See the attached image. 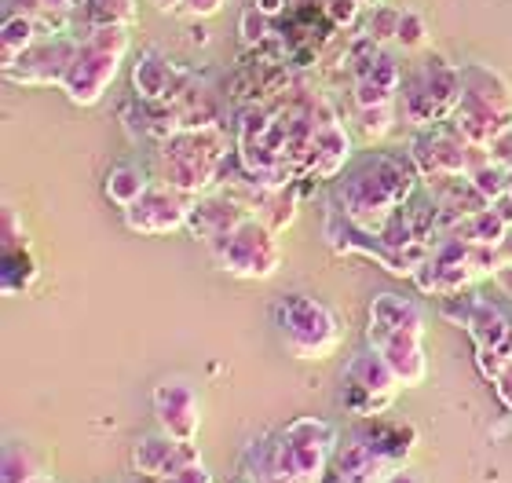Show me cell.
I'll return each instance as SVG.
<instances>
[{"label":"cell","mask_w":512,"mask_h":483,"mask_svg":"<svg viewBox=\"0 0 512 483\" xmlns=\"http://www.w3.org/2000/svg\"><path fill=\"white\" fill-rule=\"evenodd\" d=\"M417 165L414 158H399L388 151H370L352 169L344 172V180L333 187V205L341 209L355 227H363L370 235L381 238L384 227L392 224V216L403 209L417 191Z\"/></svg>","instance_id":"1"},{"label":"cell","mask_w":512,"mask_h":483,"mask_svg":"<svg viewBox=\"0 0 512 483\" xmlns=\"http://www.w3.org/2000/svg\"><path fill=\"white\" fill-rule=\"evenodd\" d=\"M450 125L472 147H491L502 132L512 129V85L502 70L480 59L461 63V103Z\"/></svg>","instance_id":"2"},{"label":"cell","mask_w":512,"mask_h":483,"mask_svg":"<svg viewBox=\"0 0 512 483\" xmlns=\"http://www.w3.org/2000/svg\"><path fill=\"white\" fill-rule=\"evenodd\" d=\"M271 322H275L282 348L304 363H322L337 355V348L344 344L341 315L311 293H282L271 304Z\"/></svg>","instance_id":"3"},{"label":"cell","mask_w":512,"mask_h":483,"mask_svg":"<svg viewBox=\"0 0 512 483\" xmlns=\"http://www.w3.org/2000/svg\"><path fill=\"white\" fill-rule=\"evenodd\" d=\"M227 154H231V147H227V136L220 132V125H198V129L172 132L169 140L158 143L161 183H172V187L198 198L220 180Z\"/></svg>","instance_id":"4"},{"label":"cell","mask_w":512,"mask_h":483,"mask_svg":"<svg viewBox=\"0 0 512 483\" xmlns=\"http://www.w3.org/2000/svg\"><path fill=\"white\" fill-rule=\"evenodd\" d=\"M461 103V66H454L447 55L421 52L414 66L403 74L399 88V110L417 129H432L454 118Z\"/></svg>","instance_id":"5"},{"label":"cell","mask_w":512,"mask_h":483,"mask_svg":"<svg viewBox=\"0 0 512 483\" xmlns=\"http://www.w3.org/2000/svg\"><path fill=\"white\" fill-rule=\"evenodd\" d=\"M128 44V26H96L88 30L77 44V55L70 70L63 77V92L74 107H96L99 99L107 96V88L114 85V77L121 70Z\"/></svg>","instance_id":"6"},{"label":"cell","mask_w":512,"mask_h":483,"mask_svg":"<svg viewBox=\"0 0 512 483\" xmlns=\"http://www.w3.org/2000/svg\"><path fill=\"white\" fill-rule=\"evenodd\" d=\"M209 257L224 275L242 282H264L275 279L278 264H282V249H278L275 231L260 220V216H246L238 227H231L227 235L209 242Z\"/></svg>","instance_id":"7"},{"label":"cell","mask_w":512,"mask_h":483,"mask_svg":"<svg viewBox=\"0 0 512 483\" xmlns=\"http://www.w3.org/2000/svg\"><path fill=\"white\" fill-rule=\"evenodd\" d=\"M278 432V473L293 483H322L330 469L333 451L341 443V432L322 418H293Z\"/></svg>","instance_id":"8"},{"label":"cell","mask_w":512,"mask_h":483,"mask_svg":"<svg viewBox=\"0 0 512 483\" xmlns=\"http://www.w3.org/2000/svg\"><path fill=\"white\" fill-rule=\"evenodd\" d=\"M399 388L403 385H399L395 370L384 363V355L374 352L370 344L359 348V352L344 363L341 403L348 414H355V418H384V414L392 410Z\"/></svg>","instance_id":"9"},{"label":"cell","mask_w":512,"mask_h":483,"mask_svg":"<svg viewBox=\"0 0 512 483\" xmlns=\"http://www.w3.org/2000/svg\"><path fill=\"white\" fill-rule=\"evenodd\" d=\"M77 44H81V37H74V33H44L30 52H22L15 63L4 66V77L22 88L63 85L66 70L77 55Z\"/></svg>","instance_id":"10"},{"label":"cell","mask_w":512,"mask_h":483,"mask_svg":"<svg viewBox=\"0 0 512 483\" xmlns=\"http://www.w3.org/2000/svg\"><path fill=\"white\" fill-rule=\"evenodd\" d=\"M194 194L172 187V183H150V191L136 205H128L125 227L136 235L161 238L172 231H187V216H191Z\"/></svg>","instance_id":"11"},{"label":"cell","mask_w":512,"mask_h":483,"mask_svg":"<svg viewBox=\"0 0 512 483\" xmlns=\"http://www.w3.org/2000/svg\"><path fill=\"white\" fill-rule=\"evenodd\" d=\"M469 147L472 143L450 121H443L417 136L410 158L425 180H454V176H469Z\"/></svg>","instance_id":"12"},{"label":"cell","mask_w":512,"mask_h":483,"mask_svg":"<svg viewBox=\"0 0 512 483\" xmlns=\"http://www.w3.org/2000/svg\"><path fill=\"white\" fill-rule=\"evenodd\" d=\"M150 403H154V418H158L161 432H169V436L187 443L198 440V429H202V392L194 388V381H187V377H165V381L154 385Z\"/></svg>","instance_id":"13"},{"label":"cell","mask_w":512,"mask_h":483,"mask_svg":"<svg viewBox=\"0 0 512 483\" xmlns=\"http://www.w3.org/2000/svg\"><path fill=\"white\" fill-rule=\"evenodd\" d=\"M366 344L384 355V363L392 366L399 385L417 388L425 385L428 359H425V333L417 330H388V326H366Z\"/></svg>","instance_id":"14"},{"label":"cell","mask_w":512,"mask_h":483,"mask_svg":"<svg viewBox=\"0 0 512 483\" xmlns=\"http://www.w3.org/2000/svg\"><path fill=\"white\" fill-rule=\"evenodd\" d=\"M202 462L198 447L187 440H176L169 432H143L132 440V469L143 480H169L187 465Z\"/></svg>","instance_id":"15"},{"label":"cell","mask_w":512,"mask_h":483,"mask_svg":"<svg viewBox=\"0 0 512 483\" xmlns=\"http://www.w3.org/2000/svg\"><path fill=\"white\" fill-rule=\"evenodd\" d=\"M403 465L388 462L381 451H374L359 432H344L337 451H333L330 469L322 473V483H384Z\"/></svg>","instance_id":"16"},{"label":"cell","mask_w":512,"mask_h":483,"mask_svg":"<svg viewBox=\"0 0 512 483\" xmlns=\"http://www.w3.org/2000/svg\"><path fill=\"white\" fill-rule=\"evenodd\" d=\"M352 161V136L344 129L337 114H333L322 99H315V147L308 161V180H333L337 172L348 169Z\"/></svg>","instance_id":"17"},{"label":"cell","mask_w":512,"mask_h":483,"mask_svg":"<svg viewBox=\"0 0 512 483\" xmlns=\"http://www.w3.org/2000/svg\"><path fill=\"white\" fill-rule=\"evenodd\" d=\"M132 88L139 103H172L187 92V70L165 59L158 48H143L132 66Z\"/></svg>","instance_id":"18"},{"label":"cell","mask_w":512,"mask_h":483,"mask_svg":"<svg viewBox=\"0 0 512 483\" xmlns=\"http://www.w3.org/2000/svg\"><path fill=\"white\" fill-rule=\"evenodd\" d=\"M41 268H37V257L30 249V238H26V227H19V216L15 209H4V275H0V286L8 297H22V293L33 290Z\"/></svg>","instance_id":"19"},{"label":"cell","mask_w":512,"mask_h":483,"mask_svg":"<svg viewBox=\"0 0 512 483\" xmlns=\"http://www.w3.org/2000/svg\"><path fill=\"white\" fill-rule=\"evenodd\" d=\"M399 88H403V66L395 63L388 52H381L374 63L355 70V88H352L355 110L392 107V103H399Z\"/></svg>","instance_id":"20"},{"label":"cell","mask_w":512,"mask_h":483,"mask_svg":"<svg viewBox=\"0 0 512 483\" xmlns=\"http://www.w3.org/2000/svg\"><path fill=\"white\" fill-rule=\"evenodd\" d=\"M246 216H253V213H249L238 198H231V194H224V198H194L191 216H187V235H191L194 242L209 246L213 238L227 235L231 227L242 224Z\"/></svg>","instance_id":"21"},{"label":"cell","mask_w":512,"mask_h":483,"mask_svg":"<svg viewBox=\"0 0 512 483\" xmlns=\"http://www.w3.org/2000/svg\"><path fill=\"white\" fill-rule=\"evenodd\" d=\"M480 279L483 275L472 268L469 260H439V257H428L414 275L417 290L428 293V297H450V293L469 290L472 282Z\"/></svg>","instance_id":"22"},{"label":"cell","mask_w":512,"mask_h":483,"mask_svg":"<svg viewBox=\"0 0 512 483\" xmlns=\"http://www.w3.org/2000/svg\"><path fill=\"white\" fill-rule=\"evenodd\" d=\"M370 326H388V330H417L425 333L428 315L425 308L399 293H377L370 301Z\"/></svg>","instance_id":"23"},{"label":"cell","mask_w":512,"mask_h":483,"mask_svg":"<svg viewBox=\"0 0 512 483\" xmlns=\"http://www.w3.org/2000/svg\"><path fill=\"white\" fill-rule=\"evenodd\" d=\"M150 172L136 161H118V165H110V172L103 176V194H107L110 202L118 205L121 213H125L128 205H136L143 194L150 191Z\"/></svg>","instance_id":"24"},{"label":"cell","mask_w":512,"mask_h":483,"mask_svg":"<svg viewBox=\"0 0 512 483\" xmlns=\"http://www.w3.org/2000/svg\"><path fill=\"white\" fill-rule=\"evenodd\" d=\"M469 337L476 348H498V352L512 355V322L502 315V308H494L491 301H480L469 319Z\"/></svg>","instance_id":"25"},{"label":"cell","mask_w":512,"mask_h":483,"mask_svg":"<svg viewBox=\"0 0 512 483\" xmlns=\"http://www.w3.org/2000/svg\"><path fill=\"white\" fill-rule=\"evenodd\" d=\"M74 11L85 19L88 30H96V26H132L139 19L136 0H77Z\"/></svg>","instance_id":"26"},{"label":"cell","mask_w":512,"mask_h":483,"mask_svg":"<svg viewBox=\"0 0 512 483\" xmlns=\"http://www.w3.org/2000/svg\"><path fill=\"white\" fill-rule=\"evenodd\" d=\"M41 22L33 15H8L4 30H0V52H4V66H11L22 52H30L33 44L41 41Z\"/></svg>","instance_id":"27"},{"label":"cell","mask_w":512,"mask_h":483,"mask_svg":"<svg viewBox=\"0 0 512 483\" xmlns=\"http://www.w3.org/2000/svg\"><path fill=\"white\" fill-rule=\"evenodd\" d=\"M0 469H4V483H30L33 476L44 473V462L37 458L30 440L8 436V443H4V465Z\"/></svg>","instance_id":"28"},{"label":"cell","mask_w":512,"mask_h":483,"mask_svg":"<svg viewBox=\"0 0 512 483\" xmlns=\"http://www.w3.org/2000/svg\"><path fill=\"white\" fill-rule=\"evenodd\" d=\"M469 180L487 202H498V198L509 194V187H512V169H505L502 161L487 158L483 165H476V169L469 172Z\"/></svg>","instance_id":"29"},{"label":"cell","mask_w":512,"mask_h":483,"mask_svg":"<svg viewBox=\"0 0 512 483\" xmlns=\"http://www.w3.org/2000/svg\"><path fill=\"white\" fill-rule=\"evenodd\" d=\"M395 44L403 48V52H428V44H432V30H428V19L421 15L417 8H403V19H399V37Z\"/></svg>","instance_id":"30"},{"label":"cell","mask_w":512,"mask_h":483,"mask_svg":"<svg viewBox=\"0 0 512 483\" xmlns=\"http://www.w3.org/2000/svg\"><path fill=\"white\" fill-rule=\"evenodd\" d=\"M399 19H403V8L374 4V8H370V26H366V33H370L377 44H392L395 37H399Z\"/></svg>","instance_id":"31"},{"label":"cell","mask_w":512,"mask_h":483,"mask_svg":"<svg viewBox=\"0 0 512 483\" xmlns=\"http://www.w3.org/2000/svg\"><path fill=\"white\" fill-rule=\"evenodd\" d=\"M395 107H359L355 110V118H359V129H363L366 140H384L388 132L395 129Z\"/></svg>","instance_id":"32"},{"label":"cell","mask_w":512,"mask_h":483,"mask_svg":"<svg viewBox=\"0 0 512 483\" xmlns=\"http://www.w3.org/2000/svg\"><path fill=\"white\" fill-rule=\"evenodd\" d=\"M238 33H242V44L256 48L271 37V15H264L260 8H246L242 11V22H238Z\"/></svg>","instance_id":"33"},{"label":"cell","mask_w":512,"mask_h":483,"mask_svg":"<svg viewBox=\"0 0 512 483\" xmlns=\"http://www.w3.org/2000/svg\"><path fill=\"white\" fill-rule=\"evenodd\" d=\"M322 11H326V19L341 30V26H352V22L359 19L363 0H322Z\"/></svg>","instance_id":"34"},{"label":"cell","mask_w":512,"mask_h":483,"mask_svg":"<svg viewBox=\"0 0 512 483\" xmlns=\"http://www.w3.org/2000/svg\"><path fill=\"white\" fill-rule=\"evenodd\" d=\"M224 4L227 0H183V11H187L191 19H213V15H220Z\"/></svg>","instance_id":"35"},{"label":"cell","mask_w":512,"mask_h":483,"mask_svg":"<svg viewBox=\"0 0 512 483\" xmlns=\"http://www.w3.org/2000/svg\"><path fill=\"white\" fill-rule=\"evenodd\" d=\"M158 483H213V473H209L202 462H194V465H187V469H180L176 476L158 480Z\"/></svg>","instance_id":"36"},{"label":"cell","mask_w":512,"mask_h":483,"mask_svg":"<svg viewBox=\"0 0 512 483\" xmlns=\"http://www.w3.org/2000/svg\"><path fill=\"white\" fill-rule=\"evenodd\" d=\"M491 385H494V392H498V399L505 403V410L512 414V363H509V370L498 377V381H491Z\"/></svg>","instance_id":"37"},{"label":"cell","mask_w":512,"mask_h":483,"mask_svg":"<svg viewBox=\"0 0 512 483\" xmlns=\"http://www.w3.org/2000/svg\"><path fill=\"white\" fill-rule=\"evenodd\" d=\"M384 483H425V476L417 473V469H410V465H403V469H395Z\"/></svg>","instance_id":"38"},{"label":"cell","mask_w":512,"mask_h":483,"mask_svg":"<svg viewBox=\"0 0 512 483\" xmlns=\"http://www.w3.org/2000/svg\"><path fill=\"white\" fill-rule=\"evenodd\" d=\"M494 205V213L502 216L505 224L512 227V194H502V198H498V202H491Z\"/></svg>","instance_id":"39"},{"label":"cell","mask_w":512,"mask_h":483,"mask_svg":"<svg viewBox=\"0 0 512 483\" xmlns=\"http://www.w3.org/2000/svg\"><path fill=\"white\" fill-rule=\"evenodd\" d=\"M256 8L264 11V15H271V19H275V15H282V8H286V0H256Z\"/></svg>","instance_id":"40"},{"label":"cell","mask_w":512,"mask_h":483,"mask_svg":"<svg viewBox=\"0 0 512 483\" xmlns=\"http://www.w3.org/2000/svg\"><path fill=\"white\" fill-rule=\"evenodd\" d=\"M158 11H165V15H172V11H183V0H150Z\"/></svg>","instance_id":"41"},{"label":"cell","mask_w":512,"mask_h":483,"mask_svg":"<svg viewBox=\"0 0 512 483\" xmlns=\"http://www.w3.org/2000/svg\"><path fill=\"white\" fill-rule=\"evenodd\" d=\"M498 249H502V260H505V264H512V227H509V235L502 238V246H498Z\"/></svg>","instance_id":"42"},{"label":"cell","mask_w":512,"mask_h":483,"mask_svg":"<svg viewBox=\"0 0 512 483\" xmlns=\"http://www.w3.org/2000/svg\"><path fill=\"white\" fill-rule=\"evenodd\" d=\"M253 483H293V480H286V476H267V480H253Z\"/></svg>","instance_id":"43"},{"label":"cell","mask_w":512,"mask_h":483,"mask_svg":"<svg viewBox=\"0 0 512 483\" xmlns=\"http://www.w3.org/2000/svg\"><path fill=\"white\" fill-rule=\"evenodd\" d=\"M30 483H55V476L52 473H41V476H33Z\"/></svg>","instance_id":"44"},{"label":"cell","mask_w":512,"mask_h":483,"mask_svg":"<svg viewBox=\"0 0 512 483\" xmlns=\"http://www.w3.org/2000/svg\"><path fill=\"white\" fill-rule=\"evenodd\" d=\"M374 4H381V0H363V8H374Z\"/></svg>","instance_id":"45"},{"label":"cell","mask_w":512,"mask_h":483,"mask_svg":"<svg viewBox=\"0 0 512 483\" xmlns=\"http://www.w3.org/2000/svg\"><path fill=\"white\" fill-rule=\"evenodd\" d=\"M235 483H253V480H246V476H242V480H235Z\"/></svg>","instance_id":"46"}]
</instances>
